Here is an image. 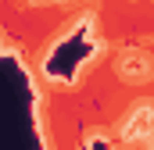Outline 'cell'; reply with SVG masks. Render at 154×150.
<instances>
[{
    "mask_svg": "<svg viewBox=\"0 0 154 150\" xmlns=\"http://www.w3.org/2000/svg\"><path fill=\"white\" fill-rule=\"evenodd\" d=\"M151 132H154V107H151V104H140L136 111L125 118L122 140H125V143H136V140H147Z\"/></svg>",
    "mask_w": 154,
    "mask_h": 150,
    "instance_id": "cell-1",
    "label": "cell"
},
{
    "mask_svg": "<svg viewBox=\"0 0 154 150\" xmlns=\"http://www.w3.org/2000/svg\"><path fill=\"white\" fill-rule=\"evenodd\" d=\"M118 75H122L125 82L147 79V75H151V57H147L143 50H125V54L118 57Z\"/></svg>",
    "mask_w": 154,
    "mask_h": 150,
    "instance_id": "cell-2",
    "label": "cell"
}]
</instances>
